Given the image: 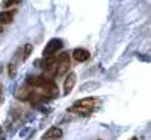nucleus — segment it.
<instances>
[{"instance_id": "obj_2", "label": "nucleus", "mask_w": 151, "mask_h": 140, "mask_svg": "<svg viewBox=\"0 0 151 140\" xmlns=\"http://www.w3.org/2000/svg\"><path fill=\"white\" fill-rule=\"evenodd\" d=\"M62 49V40L61 38H52L47 41V44L45 46V50H43V55L45 56H52L55 55L58 50Z\"/></svg>"}, {"instance_id": "obj_4", "label": "nucleus", "mask_w": 151, "mask_h": 140, "mask_svg": "<svg viewBox=\"0 0 151 140\" xmlns=\"http://www.w3.org/2000/svg\"><path fill=\"white\" fill-rule=\"evenodd\" d=\"M62 137V130L59 127H50L45 134H43V140H56Z\"/></svg>"}, {"instance_id": "obj_9", "label": "nucleus", "mask_w": 151, "mask_h": 140, "mask_svg": "<svg viewBox=\"0 0 151 140\" xmlns=\"http://www.w3.org/2000/svg\"><path fill=\"white\" fill-rule=\"evenodd\" d=\"M30 93H31V89H28V87H22V89H19V90H18L17 97H18L19 100H28Z\"/></svg>"}, {"instance_id": "obj_16", "label": "nucleus", "mask_w": 151, "mask_h": 140, "mask_svg": "<svg viewBox=\"0 0 151 140\" xmlns=\"http://www.w3.org/2000/svg\"><path fill=\"white\" fill-rule=\"evenodd\" d=\"M2 31H3V28H2V27H0V33H2Z\"/></svg>"}, {"instance_id": "obj_15", "label": "nucleus", "mask_w": 151, "mask_h": 140, "mask_svg": "<svg viewBox=\"0 0 151 140\" xmlns=\"http://www.w3.org/2000/svg\"><path fill=\"white\" fill-rule=\"evenodd\" d=\"M130 140H138V139H136V137H132V139H130Z\"/></svg>"}, {"instance_id": "obj_14", "label": "nucleus", "mask_w": 151, "mask_h": 140, "mask_svg": "<svg viewBox=\"0 0 151 140\" xmlns=\"http://www.w3.org/2000/svg\"><path fill=\"white\" fill-rule=\"evenodd\" d=\"M0 100H2V86H0Z\"/></svg>"}, {"instance_id": "obj_10", "label": "nucleus", "mask_w": 151, "mask_h": 140, "mask_svg": "<svg viewBox=\"0 0 151 140\" xmlns=\"http://www.w3.org/2000/svg\"><path fill=\"white\" fill-rule=\"evenodd\" d=\"M12 14L11 12H0V27H2L3 24H9L12 22Z\"/></svg>"}, {"instance_id": "obj_11", "label": "nucleus", "mask_w": 151, "mask_h": 140, "mask_svg": "<svg viewBox=\"0 0 151 140\" xmlns=\"http://www.w3.org/2000/svg\"><path fill=\"white\" fill-rule=\"evenodd\" d=\"M19 52H21V55H22V59L21 60H25L28 56H30V53L33 52V44H24V47L22 49H19Z\"/></svg>"}, {"instance_id": "obj_5", "label": "nucleus", "mask_w": 151, "mask_h": 140, "mask_svg": "<svg viewBox=\"0 0 151 140\" xmlns=\"http://www.w3.org/2000/svg\"><path fill=\"white\" fill-rule=\"evenodd\" d=\"M76 78H77V75H76V72H70L64 81V93L65 95H70L74 84H76Z\"/></svg>"}, {"instance_id": "obj_17", "label": "nucleus", "mask_w": 151, "mask_h": 140, "mask_svg": "<svg viewBox=\"0 0 151 140\" xmlns=\"http://www.w3.org/2000/svg\"><path fill=\"white\" fill-rule=\"evenodd\" d=\"M99 140H101V139H99Z\"/></svg>"}, {"instance_id": "obj_1", "label": "nucleus", "mask_w": 151, "mask_h": 140, "mask_svg": "<svg viewBox=\"0 0 151 140\" xmlns=\"http://www.w3.org/2000/svg\"><path fill=\"white\" fill-rule=\"evenodd\" d=\"M71 65V60H70V55L68 53H61L58 58H56V74L58 75H64L68 72V68Z\"/></svg>"}, {"instance_id": "obj_6", "label": "nucleus", "mask_w": 151, "mask_h": 140, "mask_svg": "<svg viewBox=\"0 0 151 140\" xmlns=\"http://www.w3.org/2000/svg\"><path fill=\"white\" fill-rule=\"evenodd\" d=\"M89 56H91V53H89V50H86V49H74V52H73V58L77 60V62H86L88 59H89Z\"/></svg>"}, {"instance_id": "obj_3", "label": "nucleus", "mask_w": 151, "mask_h": 140, "mask_svg": "<svg viewBox=\"0 0 151 140\" xmlns=\"http://www.w3.org/2000/svg\"><path fill=\"white\" fill-rule=\"evenodd\" d=\"M43 68L47 72L56 74V56H45L43 59Z\"/></svg>"}, {"instance_id": "obj_7", "label": "nucleus", "mask_w": 151, "mask_h": 140, "mask_svg": "<svg viewBox=\"0 0 151 140\" xmlns=\"http://www.w3.org/2000/svg\"><path fill=\"white\" fill-rule=\"evenodd\" d=\"M68 111H70V112H74V114H77V115H83V117H86V115H89V114L92 112V108H86V106L74 105V106H71Z\"/></svg>"}, {"instance_id": "obj_12", "label": "nucleus", "mask_w": 151, "mask_h": 140, "mask_svg": "<svg viewBox=\"0 0 151 140\" xmlns=\"http://www.w3.org/2000/svg\"><path fill=\"white\" fill-rule=\"evenodd\" d=\"M98 87H99L98 83H86L85 86L80 87V90H82V92H86V90H89V89H98Z\"/></svg>"}, {"instance_id": "obj_13", "label": "nucleus", "mask_w": 151, "mask_h": 140, "mask_svg": "<svg viewBox=\"0 0 151 140\" xmlns=\"http://www.w3.org/2000/svg\"><path fill=\"white\" fill-rule=\"evenodd\" d=\"M12 5H18V2H12V0H9V2H5V6H12Z\"/></svg>"}, {"instance_id": "obj_8", "label": "nucleus", "mask_w": 151, "mask_h": 140, "mask_svg": "<svg viewBox=\"0 0 151 140\" xmlns=\"http://www.w3.org/2000/svg\"><path fill=\"white\" fill-rule=\"evenodd\" d=\"M95 102H96L95 97H86V99L77 100V102H76V105H79V106H86V108H93Z\"/></svg>"}]
</instances>
